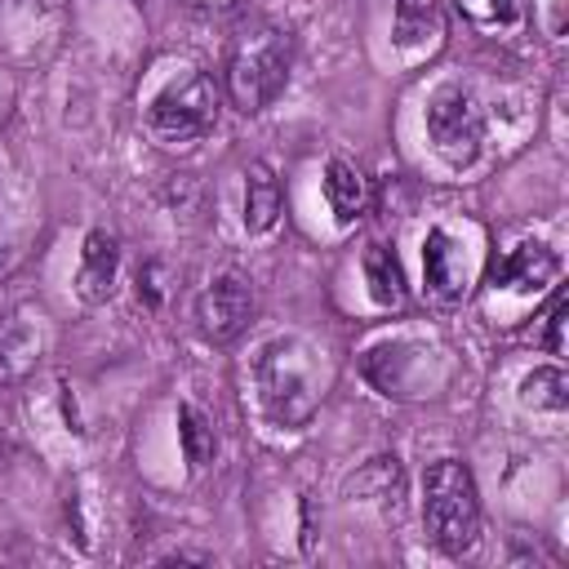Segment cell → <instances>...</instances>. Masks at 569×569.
<instances>
[{
    "label": "cell",
    "instance_id": "5bb4252c",
    "mask_svg": "<svg viewBox=\"0 0 569 569\" xmlns=\"http://www.w3.org/2000/svg\"><path fill=\"white\" fill-rule=\"evenodd\" d=\"M280 209H284V196H280V178L267 160H253L244 169V231L262 236L280 222Z\"/></svg>",
    "mask_w": 569,
    "mask_h": 569
},
{
    "label": "cell",
    "instance_id": "6da1fadb",
    "mask_svg": "<svg viewBox=\"0 0 569 569\" xmlns=\"http://www.w3.org/2000/svg\"><path fill=\"white\" fill-rule=\"evenodd\" d=\"M253 387H258L262 413L276 427L298 431L316 418V409L329 391V360L320 347H311L298 333L267 338L253 356Z\"/></svg>",
    "mask_w": 569,
    "mask_h": 569
},
{
    "label": "cell",
    "instance_id": "3957f363",
    "mask_svg": "<svg viewBox=\"0 0 569 569\" xmlns=\"http://www.w3.org/2000/svg\"><path fill=\"white\" fill-rule=\"evenodd\" d=\"M360 369L369 378L373 391L391 396V400H427L440 396L449 387L453 360L445 347L427 342V338H382L360 356Z\"/></svg>",
    "mask_w": 569,
    "mask_h": 569
},
{
    "label": "cell",
    "instance_id": "2e32d148",
    "mask_svg": "<svg viewBox=\"0 0 569 569\" xmlns=\"http://www.w3.org/2000/svg\"><path fill=\"white\" fill-rule=\"evenodd\" d=\"M360 267H365V280H369V293L378 307H405V276H400V262H396V249L382 244V240H369L365 253H360Z\"/></svg>",
    "mask_w": 569,
    "mask_h": 569
},
{
    "label": "cell",
    "instance_id": "44dd1931",
    "mask_svg": "<svg viewBox=\"0 0 569 569\" xmlns=\"http://www.w3.org/2000/svg\"><path fill=\"white\" fill-rule=\"evenodd\" d=\"M138 298H142L147 307H160V298H164V267H160V262H147V267L138 271Z\"/></svg>",
    "mask_w": 569,
    "mask_h": 569
},
{
    "label": "cell",
    "instance_id": "277c9868",
    "mask_svg": "<svg viewBox=\"0 0 569 569\" xmlns=\"http://www.w3.org/2000/svg\"><path fill=\"white\" fill-rule=\"evenodd\" d=\"M422 525L445 556H462L480 538V493L458 458H440L422 476Z\"/></svg>",
    "mask_w": 569,
    "mask_h": 569
},
{
    "label": "cell",
    "instance_id": "4fadbf2b",
    "mask_svg": "<svg viewBox=\"0 0 569 569\" xmlns=\"http://www.w3.org/2000/svg\"><path fill=\"white\" fill-rule=\"evenodd\" d=\"M445 36V18H440V4L436 0H396V13H391V44L400 53H422V49H436Z\"/></svg>",
    "mask_w": 569,
    "mask_h": 569
},
{
    "label": "cell",
    "instance_id": "ba28073f",
    "mask_svg": "<svg viewBox=\"0 0 569 569\" xmlns=\"http://www.w3.org/2000/svg\"><path fill=\"white\" fill-rule=\"evenodd\" d=\"M49 342H53V329L40 307L18 302V307L0 311V387L31 378L36 365L44 360Z\"/></svg>",
    "mask_w": 569,
    "mask_h": 569
},
{
    "label": "cell",
    "instance_id": "8992f818",
    "mask_svg": "<svg viewBox=\"0 0 569 569\" xmlns=\"http://www.w3.org/2000/svg\"><path fill=\"white\" fill-rule=\"evenodd\" d=\"M427 142L431 151L449 164V169H467L480 156L485 142V111L476 102V93L458 80H445L427 93Z\"/></svg>",
    "mask_w": 569,
    "mask_h": 569
},
{
    "label": "cell",
    "instance_id": "ac0fdd59",
    "mask_svg": "<svg viewBox=\"0 0 569 569\" xmlns=\"http://www.w3.org/2000/svg\"><path fill=\"white\" fill-rule=\"evenodd\" d=\"M520 405L533 413H565L569 409V378L560 365H538L533 373H525L520 382Z\"/></svg>",
    "mask_w": 569,
    "mask_h": 569
},
{
    "label": "cell",
    "instance_id": "9a60e30c",
    "mask_svg": "<svg viewBox=\"0 0 569 569\" xmlns=\"http://www.w3.org/2000/svg\"><path fill=\"white\" fill-rule=\"evenodd\" d=\"M320 187H325V200H329V209H333V218L342 222V227H351L360 213H365V178H360V169L351 164V160H342V156H333L329 164H325V178H320Z\"/></svg>",
    "mask_w": 569,
    "mask_h": 569
},
{
    "label": "cell",
    "instance_id": "7c38bea8",
    "mask_svg": "<svg viewBox=\"0 0 569 569\" xmlns=\"http://www.w3.org/2000/svg\"><path fill=\"white\" fill-rule=\"evenodd\" d=\"M116 280H120V240L98 227V231L84 236L80 271H76V293H80L89 307H102V302L116 293Z\"/></svg>",
    "mask_w": 569,
    "mask_h": 569
},
{
    "label": "cell",
    "instance_id": "30bf717a",
    "mask_svg": "<svg viewBox=\"0 0 569 569\" xmlns=\"http://www.w3.org/2000/svg\"><path fill=\"white\" fill-rule=\"evenodd\" d=\"M253 316V284L240 271H222L196 298V325L209 342H231Z\"/></svg>",
    "mask_w": 569,
    "mask_h": 569
},
{
    "label": "cell",
    "instance_id": "e0dca14e",
    "mask_svg": "<svg viewBox=\"0 0 569 569\" xmlns=\"http://www.w3.org/2000/svg\"><path fill=\"white\" fill-rule=\"evenodd\" d=\"M351 489L369 493V502H378L387 516H400V507H405V476H400V462L387 453L373 458L369 467H360V476H351Z\"/></svg>",
    "mask_w": 569,
    "mask_h": 569
},
{
    "label": "cell",
    "instance_id": "7a4b0ae2",
    "mask_svg": "<svg viewBox=\"0 0 569 569\" xmlns=\"http://www.w3.org/2000/svg\"><path fill=\"white\" fill-rule=\"evenodd\" d=\"M284 80H289V36L271 22H253L236 31L227 49V67H222L227 102L244 116H258L262 107L276 102Z\"/></svg>",
    "mask_w": 569,
    "mask_h": 569
},
{
    "label": "cell",
    "instance_id": "8fae6325",
    "mask_svg": "<svg viewBox=\"0 0 569 569\" xmlns=\"http://www.w3.org/2000/svg\"><path fill=\"white\" fill-rule=\"evenodd\" d=\"M422 276L431 298L440 302H462V293L471 289V253L462 244L458 231L449 227H431L422 240Z\"/></svg>",
    "mask_w": 569,
    "mask_h": 569
},
{
    "label": "cell",
    "instance_id": "9c48e42d",
    "mask_svg": "<svg viewBox=\"0 0 569 569\" xmlns=\"http://www.w3.org/2000/svg\"><path fill=\"white\" fill-rule=\"evenodd\" d=\"M560 276V253L542 240H516L511 249H502L489 267V293L502 298H538L547 284H556Z\"/></svg>",
    "mask_w": 569,
    "mask_h": 569
},
{
    "label": "cell",
    "instance_id": "603a6c76",
    "mask_svg": "<svg viewBox=\"0 0 569 569\" xmlns=\"http://www.w3.org/2000/svg\"><path fill=\"white\" fill-rule=\"evenodd\" d=\"M0 449H4V436H0Z\"/></svg>",
    "mask_w": 569,
    "mask_h": 569
},
{
    "label": "cell",
    "instance_id": "5b68a950",
    "mask_svg": "<svg viewBox=\"0 0 569 569\" xmlns=\"http://www.w3.org/2000/svg\"><path fill=\"white\" fill-rule=\"evenodd\" d=\"M218 124V84L200 67L173 71L147 102V129L164 142H196Z\"/></svg>",
    "mask_w": 569,
    "mask_h": 569
},
{
    "label": "cell",
    "instance_id": "ffe728a7",
    "mask_svg": "<svg viewBox=\"0 0 569 569\" xmlns=\"http://www.w3.org/2000/svg\"><path fill=\"white\" fill-rule=\"evenodd\" d=\"M178 445H182V458L200 471V467H209L213 462V453H218V436H213V422L196 409V405H182L178 409Z\"/></svg>",
    "mask_w": 569,
    "mask_h": 569
},
{
    "label": "cell",
    "instance_id": "7402d4cb",
    "mask_svg": "<svg viewBox=\"0 0 569 569\" xmlns=\"http://www.w3.org/2000/svg\"><path fill=\"white\" fill-rule=\"evenodd\" d=\"M565 311H569V302L556 293V302H551V316H547V338H542L551 356H560V351H565V342H560V329H565Z\"/></svg>",
    "mask_w": 569,
    "mask_h": 569
},
{
    "label": "cell",
    "instance_id": "d6986e66",
    "mask_svg": "<svg viewBox=\"0 0 569 569\" xmlns=\"http://www.w3.org/2000/svg\"><path fill=\"white\" fill-rule=\"evenodd\" d=\"M453 9L467 27L485 36H502L525 22V0H453Z\"/></svg>",
    "mask_w": 569,
    "mask_h": 569
},
{
    "label": "cell",
    "instance_id": "52a82bcc",
    "mask_svg": "<svg viewBox=\"0 0 569 569\" xmlns=\"http://www.w3.org/2000/svg\"><path fill=\"white\" fill-rule=\"evenodd\" d=\"M62 0H0V58L40 62L62 40Z\"/></svg>",
    "mask_w": 569,
    "mask_h": 569
}]
</instances>
